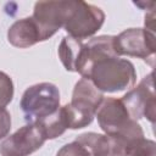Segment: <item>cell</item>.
I'll use <instances>...</instances> for the list:
<instances>
[{
    "instance_id": "cell-1",
    "label": "cell",
    "mask_w": 156,
    "mask_h": 156,
    "mask_svg": "<svg viewBox=\"0 0 156 156\" xmlns=\"http://www.w3.org/2000/svg\"><path fill=\"white\" fill-rule=\"evenodd\" d=\"M82 78L90 80L102 94L118 93L133 88L136 80V71L129 60L110 55L94 61Z\"/></svg>"
},
{
    "instance_id": "cell-2",
    "label": "cell",
    "mask_w": 156,
    "mask_h": 156,
    "mask_svg": "<svg viewBox=\"0 0 156 156\" xmlns=\"http://www.w3.org/2000/svg\"><path fill=\"white\" fill-rule=\"evenodd\" d=\"M95 117L105 134L121 139L127 146L129 143L145 136L141 126L129 116L121 99L104 98Z\"/></svg>"
},
{
    "instance_id": "cell-3",
    "label": "cell",
    "mask_w": 156,
    "mask_h": 156,
    "mask_svg": "<svg viewBox=\"0 0 156 156\" xmlns=\"http://www.w3.org/2000/svg\"><path fill=\"white\" fill-rule=\"evenodd\" d=\"M104 98V94L90 80L79 79L73 88L71 102L62 106L67 129H80L89 126Z\"/></svg>"
},
{
    "instance_id": "cell-4",
    "label": "cell",
    "mask_w": 156,
    "mask_h": 156,
    "mask_svg": "<svg viewBox=\"0 0 156 156\" xmlns=\"http://www.w3.org/2000/svg\"><path fill=\"white\" fill-rule=\"evenodd\" d=\"M20 107L27 123H37L60 108V91L52 83H38L27 88Z\"/></svg>"
},
{
    "instance_id": "cell-5",
    "label": "cell",
    "mask_w": 156,
    "mask_h": 156,
    "mask_svg": "<svg viewBox=\"0 0 156 156\" xmlns=\"http://www.w3.org/2000/svg\"><path fill=\"white\" fill-rule=\"evenodd\" d=\"M105 22L104 11L85 1L72 0V5L63 24V29L69 37L83 40L93 37Z\"/></svg>"
},
{
    "instance_id": "cell-6",
    "label": "cell",
    "mask_w": 156,
    "mask_h": 156,
    "mask_svg": "<svg viewBox=\"0 0 156 156\" xmlns=\"http://www.w3.org/2000/svg\"><path fill=\"white\" fill-rule=\"evenodd\" d=\"M115 51L121 56H133L143 58L154 67L156 52L155 33L145 28H128L115 35Z\"/></svg>"
},
{
    "instance_id": "cell-7",
    "label": "cell",
    "mask_w": 156,
    "mask_h": 156,
    "mask_svg": "<svg viewBox=\"0 0 156 156\" xmlns=\"http://www.w3.org/2000/svg\"><path fill=\"white\" fill-rule=\"evenodd\" d=\"M121 101L133 119L138 121L145 117L151 124H154L156 110L154 72L151 71L149 74H146L136 87L130 88L121 98Z\"/></svg>"
},
{
    "instance_id": "cell-8",
    "label": "cell",
    "mask_w": 156,
    "mask_h": 156,
    "mask_svg": "<svg viewBox=\"0 0 156 156\" xmlns=\"http://www.w3.org/2000/svg\"><path fill=\"white\" fill-rule=\"evenodd\" d=\"M46 141L45 134L38 123H27L0 143L1 156H29Z\"/></svg>"
},
{
    "instance_id": "cell-9",
    "label": "cell",
    "mask_w": 156,
    "mask_h": 156,
    "mask_svg": "<svg viewBox=\"0 0 156 156\" xmlns=\"http://www.w3.org/2000/svg\"><path fill=\"white\" fill-rule=\"evenodd\" d=\"M72 1H38L34 5L33 15L30 16L35 22L40 41L50 39L66 22Z\"/></svg>"
},
{
    "instance_id": "cell-10",
    "label": "cell",
    "mask_w": 156,
    "mask_h": 156,
    "mask_svg": "<svg viewBox=\"0 0 156 156\" xmlns=\"http://www.w3.org/2000/svg\"><path fill=\"white\" fill-rule=\"evenodd\" d=\"M74 140L87 149L89 156H127V145L107 134L88 132L79 134Z\"/></svg>"
},
{
    "instance_id": "cell-11",
    "label": "cell",
    "mask_w": 156,
    "mask_h": 156,
    "mask_svg": "<svg viewBox=\"0 0 156 156\" xmlns=\"http://www.w3.org/2000/svg\"><path fill=\"white\" fill-rule=\"evenodd\" d=\"M9 43L20 49H27L40 41L39 29L32 17L15 21L7 29Z\"/></svg>"
},
{
    "instance_id": "cell-12",
    "label": "cell",
    "mask_w": 156,
    "mask_h": 156,
    "mask_svg": "<svg viewBox=\"0 0 156 156\" xmlns=\"http://www.w3.org/2000/svg\"><path fill=\"white\" fill-rule=\"evenodd\" d=\"M83 45H84L83 40L74 39L69 35L62 38L57 49V54L66 71L77 72V66L82 55Z\"/></svg>"
},
{
    "instance_id": "cell-13",
    "label": "cell",
    "mask_w": 156,
    "mask_h": 156,
    "mask_svg": "<svg viewBox=\"0 0 156 156\" xmlns=\"http://www.w3.org/2000/svg\"><path fill=\"white\" fill-rule=\"evenodd\" d=\"M37 123L43 129L46 140L48 139H56L57 136L62 135L67 129L66 118H65L62 107H60L56 112H54L52 115L45 117L44 119H41Z\"/></svg>"
},
{
    "instance_id": "cell-14",
    "label": "cell",
    "mask_w": 156,
    "mask_h": 156,
    "mask_svg": "<svg viewBox=\"0 0 156 156\" xmlns=\"http://www.w3.org/2000/svg\"><path fill=\"white\" fill-rule=\"evenodd\" d=\"M127 156H156V144L145 136L139 138L128 144Z\"/></svg>"
},
{
    "instance_id": "cell-15",
    "label": "cell",
    "mask_w": 156,
    "mask_h": 156,
    "mask_svg": "<svg viewBox=\"0 0 156 156\" xmlns=\"http://www.w3.org/2000/svg\"><path fill=\"white\" fill-rule=\"evenodd\" d=\"M13 98V83L11 77L0 71V108H5Z\"/></svg>"
},
{
    "instance_id": "cell-16",
    "label": "cell",
    "mask_w": 156,
    "mask_h": 156,
    "mask_svg": "<svg viewBox=\"0 0 156 156\" xmlns=\"http://www.w3.org/2000/svg\"><path fill=\"white\" fill-rule=\"evenodd\" d=\"M56 156H89V154L83 145L74 140L72 143L63 145L56 152Z\"/></svg>"
},
{
    "instance_id": "cell-17",
    "label": "cell",
    "mask_w": 156,
    "mask_h": 156,
    "mask_svg": "<svg viewBox=\"0 0 156 156\" xmlns=\"http://www.w3.org/2000/svg\"><path fill=\"white\" fill-rule=\"evenodd\" d=\"M11 130V115L6 108H0V140L5 139Z\"/></svg>"
},
{
    "instance_id": "cell-18",
    "label": "cell",
    "mask_w": 156,
    "mask_h": 156,
    "mask_svg": "<svg viewBox=\"0 0 156 156\" xmlns=\"http://www.w3.org/2000/svg\"><path fill=\"white\" fill-rule=\"evenodd\" d=\"M145 29L155 33V13H154V10H150L149 13L145 15Z\"/></svg>"
}]
</instances>
